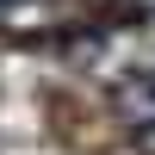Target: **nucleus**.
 I'll return each mask as SVG.
<instances>
[{"label": "nucleus", "mask_w": 155, "mask_h": 155, "mask_svg": "<svg viewBox=\"0 0 155 155\" xmlns=\"http://www.w3.org/2000/svg\"><path fill=\"white\" fill-rule=\"evenodd\" d=\"M112 106H118V118L130 124V130L155 137V68H130L112 87Z\"/></svg>", "instance_id": "nucleus-1"}, {"label": "nucleus", "mask_w": 155, "mask_h": 155, "mask_svg": "<svg viewBox=\"0 0 155 155\" xmlns=\"http://www.w3.org/2000/svg\"><path fill=\"white\" fill-rule=\"evenodd\" d=\"M25 6H31V0H0V25H6V19H19Z\"/></svg>", "instance_id": "nucleus-2"}]
</instances>
